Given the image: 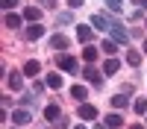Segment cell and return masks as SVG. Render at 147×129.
<instances>
[{
  "label": "cell",
  "instance_id": "cell-13",
  "mask_svg": "<svg viewBox=\"0 0 147 129\" xmlns=\"http://www.w3.org/2000/svg\"><path fill=\"white\" fill-rule=\"evenodd\" d=\"M24 18H27V21H32V23H35V21L41 18V9H38V6H27V9H24Z\"/></svg>",
  "mask_w": 147,
  "mask_h": 129
},
{
  "label": "cell",
  "instance_id": "cell-9",
  "mask_svg": "<svg viewBox=\"0 0 147 129\" xmlns=\"http://www.w3.org/2000/svg\"><path fill=\"white\" fill-rule=\"evenodd\" d=\"M41 35H44V27H41V23H32V27H27V38H30V41H38Z\"/></svg>",
  "mask_w": 147,
  "mask_h": 129
},
{
  "label": "cell",
  "instance_id": "cell-2",
  "mask_svg": "<svg viewBox=\"0 0 147 129\" xmlns=\"http://www.w3.org/2000/svg\"><path fill=\"white\" fill-rule=\"evenodd\" d=\"M56 62H59L62 70H68V74H77V70H80V65H77V59H74V56H59Z\"/></svg>",
  "mask_w": 147,
  "mask_h": 129
},
{
  "label": "cell",
  "instance_id": "cell-12",
  "mask_svg": "<svg viewBox=\"0 0 147 129\" xmlns=\"http://www.w3.org/2000/svg\"><path fill=\"white\" fill-rule=\"evenodd\" d=\"M118 68H121V62H118V59H106L103 74H106V76H112V74H118Z\"/></svg>",
  "mask_w": 147,
  "mask_h": 129
},
{
  "label": "cell",
  "instance_id": "cell-28",
  "mask_svg": "<svg viewBox=\"0 0 147 129\" xmlns=\"http://www.w3.org/2000/svg\"><path fill=\"white\" fill-rule=\"evenodd\" d=\"M129 129H144V126H141V123H136V126H129Z\"/></svg>",
  "mask_w": 147,
  "mask_h": 129
},
{
  "label": "cell",
  "instance_id": "cell-25",
  "mask_svg": "<svg viewBox=\"0 0 147 129\" xmlns=\"http://www.w3.org/2000/svg\"><path fill=\"white\" fill-rule=\"evenodd\" d=\"M74 21V15H68V12H62V15H59V23H71Z\"/></svg>",
  "mask_w": 147,
  "mask_h": 129
},
{
  "label": "cell",
  "instance_id": "cell-10",
  "mask_svg": "<svg viewBox=\"0 0 147 129\" xmlns=\"http://www.w3.org/2000/svg\"><path fill=\"white\" fill-rule=\"evenodd\" d=\"M38 70H41V65L35 62V59H30V62L24 65V76H38Z\"/></svg>",
  "mask_w": 147,
  "mask_h": 129
},
{
  "label": "cell",
  "instance_id": "cell-1",
  "mask_svg": "<svg viewBox=\"0 0 147 129\" xmlns=\"http://www.w3.org/2000/svg\"><path fill=\"white\" fill-rule=\"evenodd\" d=\"M109 32H112V41H118V44H127V41H129V32H127L124 27H121L118 21L112 23V29H109Z\"/></svg>",
  "mask_w": 147,
  "mask_h": 129
},
{
  "label": "cell",
  "instance_id": "cell-32",
  "mask_svg": "<svg viewBox=\"0 0 147 129\" xmlns=\"http://www.w3.org/2000/svg\"><path fill=\"white\" fill-rule=\"evenodd\" d=\"M144 6H147V0H144Z\"/></svg>",
  "mask_w": 147,
  "mask_h": 129
},
{
  "label": "cell",
  "instance_id": "cell-30",
  "mask_svg": "<svg viewBox=\"0 0 147 129\" xmlns=\"http://www.w3.org/2000/svg\"><path fill=\"white\" fill-rule=\"evenodd\" d=\"M74 129H85V126H74Z\"/></svg>",
  "mask_w": 147,
  "mask_h": 129
},
{
  "label": "cell",
  "instance_id": "cell-27",
  "mask_svg": "<svg viewBox=\"0 0 147 129\" xmlns=\"http://www.w3.org/2000/svg\"><path fill=\"white\" fill-rule=\"evenodd\" d=\"M68 6H74V9H77V6H82V0H68Z\"/></svg>",
  "mask_w": 147,
  "mask_h": 129
},
{
  "label": "cell",
  "instance_id": "cell-22",
  "mask_svg": "<svg viewBox=\"0 0 147 129\" xmlns=\"http://www.w3.org/2000/svg\"><path fill=\"white\" fill-rule=\"evenodd\" d=\"M127 62H129V65H141V56H138L136 50H129V53H127Z\"/></svg>",
  "mask_w": 147,
  "mask_h": 129
},
{
  "label": "cell",
  "instance_id": "cell-31",
  "mask_svg": "<svg viewBox=\"0 0 147 129\" xmlns=\"http://www.w3.org/2000/svg\"><path fill=\"white\" fill-rule=\"evenodd\" d=\"M94 129H103V126H94Z\"/></svg>",
  "mask_w": 147,
  "mask_h": 129
},
{
  "label": "cell",
  "instance_id": "cell-24",
  "mask_svg": "<svg viewBox=\"0 0 147 129\" xmlns=\"http://www.w3.org/2000/svg\"><path fill=\"white\" fill-rule=\"evenodd\" d=\"M103 3L112 9V12H121V0H103Z\"/></svg>",
  "mask_w": 147,
  "mask_h": 129
},
{
  "label": "cell",
  "instance_id": "cell-23",
  "mask_svg": "<svg viewBox=\"0 0 147 129\" xmlns=\"http://www.w3.org/2000/svg\"><path fill=\"white\" fill-rule=\"evenodd\" d=\"M103 50H106V53H115V50H118V41H112V38L103 41Z\"/></svg>",
  "mask_w": 147,
  "mask_h": 129
},
{
  "label": "cell",
  "instance_id": "cell-5",
  "mask_svg": "<svg viewBox=\"0 0 147 129\" xmlns=\"http://www.w3.org/2000/svg\"><path fill=\"white\" fill-rule=\"evenodd\" d=\"M30 120H32V114H30L27 109H18V112H12V123L24 126V123H30Z\"/></svg>",
  "mask_w": 147,
  "mask_h": 129
},
{
  "label": "cell",
  "instance_id": "cell-20",
  "mask_svg": "<svg viewBox=\"0 0 147 129\" xmlns=\"http://www.w3.org/2000/svg\"><path fill=\"white\" fill-rule=\"evenodd\" d=\"M112 106H115V109H124V106H127V94H115V97H112Z\"/></svg>",
  "mask_w": 147,
  "mask_h": 129
},
{
  "label": "cell",
  "instance_id": "cell-11",
  "mask_svg": "<svg viewBox=\"0 0 147 129\" xmlns=\"http://www.w3.org/2000/svg\"><path fill=\"white\" fill-rule=\"evenodd\" d=\"M44 117H47V120H59V117H62V114H59V106L56 103H47L44 106Z\"/></svg>",
  "mask_w": 147,
  "mask_h": 129
},
{
  "label": "cell",
  "instance_id": "cell-15",
  "mask_svg": "<svg viewBox=\"0 0 147 129\" xmlns=\"http://www.w3.org/2000/svg\"><path fill=\"white\" fill-rule=\"evenodd\" d=\"M71 97H74V100H80V103H82L85 97H88V91H85V85H74V88H71Z\"/></svg>",
  "mask_w": 147,
  "mask_h": 129
},
{
  "label": "cell",
  "instance_id": "cell-7",
  "mask_svg": "<svg viewBox=\"0 0 147 129\" xmlns=\"http://www.w3.org/2000/svg\"><path fill=\"white\" fill-rule=\"evenodd\" d=\"M9 88H12V91H21V88H24V74L12 70V74H9Z\"/></svg>",
  "mask_w": 147,
  "mask_h": 129
},
{
  "label": "cell",
  "instance_id": "cell-26",
  "mask_svg": "<svg viewBox=\"0 0 147 129\" xmlns=\"http://www.w3.org/2000/svg\"><path fill=\"white\" fill-rule=\"evenodd\" d=\"M12 6H18V0H3V9H12Z\"/></svg>",
  "mask_w": 147,
  "mask_h": 129
},
{
  "label": "cell",
  "instance_id": "cell-3",
  "mask_svg": "<svg viewBox=\"0 0 147 129\" xmlns=\"http://www.w3.org/2000/svg\"><path fill=\"white\" fill-rule=\"evenodd\" d=\"M112 23H115V21L106 18V15H94V18H91V27H94V29H112Z\"/></svg>",
  "mask_w": 147,
  "mask_h": 129
},
{
  "label": "cell",
  "instance_id": "cell-14",
  "mask_svg": "<svg viewBox=\"0 0 147 129\" xmlns=\"http://www.w3.org/2000/svg\"><path fill=\"white\" fill-rule=\"evenodd\" d=\"M77 38L82 41V44H88L94 35H91V27H77Z\"/></svg>",
  "mask_w": 147,
  "mask_h": 129
},
{
  "label": "cell",
  "instance_id": "cell-19",
  "mask_svg": "<svg viewBox=\"0 0 147 129\" xmlns=\"http://www.w3.org/2000/svg\"><path fill=\"white\" fill-rule=\"evenodd\" d=\"M132 109H136L138 114H147V97H138L136 103H132Z\"/></svg>",
  "mask_w": 147,
  "mask_h": 129
},
{
  "label": "cell",
  "instance_id": "cell-16",
  "mask_svg": "<svg viewBox=\"0 0 147 129\" xmlns=\"http://www.w3.org/2000/svg\"><path fill=\"white\" fill-rule=\"evenodd\" d=\"M106 126H109V129L124 126V117H121V114H109V117H106Z\"/></svg>",
  "mask_w": 147,
  "mask_h": 129
},
{
  "label": "cell",
  "instance_id": "cell-6",
  "mask_svg": "<svg viewBox=\"0 0 147 129\" xmlns=\"http://www.w3.org/2000/svg\"><path fill=\"white\" fill-rule=\"evenodd\" d=\"M50 47H53V50H68V47H71V38H68V35H53V38H50Z\"/></svg>",
  "mask_w": 147,
  "mask_h": 129
},
{
  "label": "cell",
  "instance_id": "cell-17",
  "mask_svg": "<svg viewBox=\"0 0 147 129\" xmlns=\"http://www.w3.org/2000/svg\"><path fill=\"white\" fill-rule=\"evenodd\" d=\"M47 88H62V76L59 74H47Z\"/></svg>",
  "mask_w": 147,
  "mask_h": 129
},
{
  "label": "cell",
  "instance_id": "cell-29",
  "mask_svg": "<svg viewBox=\"0 0 147 129\" xmlns=\"http://www.w3.org/2000/svg\"><path fill=\"white\" fill-rule=\"evenodd\" d=\"M144 53H147V38H144Z\"/></svg>",
  "mask_w": 147,
  "mask_h": 129
},
{
  "label": "cell",
  "instance_id": "cell-18",
  "mask_svg": "<svg viewBox=\"0 0 147 129\" xmlns=\"http://www.w3.org/2000/svg\"><path fill=\"white\" fill-rule=\"evenodd\" d=\"M6 27H9V29H18V27H21V15H15V12L6 15Z\"/></svg>",
  "mask_w": 147,
  "mask_h": 129
},
{
  "label": "cell",
  "instance_id": "cell-8",
  "mask_svg": "<svg viewBox=\"0 0 147 129\" xmlns=\"http://www.w3.org/2000/svg\"><path fill=\"white\" fill-rule=\"evenodd\" d=\"M80 117H82V120H94V117H97V109L88 106V103H82V106H80Z\"/></svg>",
  "mask_w": 147,
  "mask_h": 129
},
{
  "label": "cell",
  "instance_id": "cell-4",
  "mask_svg": "<svg viewBox=\"0 0 147 129\" xmlns=\"http://www.w3.org/2000/svg\"><path fill=\"white\" fill-rule=\"evenodd\" d=\"M82 76L88 79V82H94V85H103V76H100V70H97L94 65H91V68H85V70H82Z\"/></svg>",
  "mask_w": 147,
  "mask_h": 129
},
{
  "label": "cell",
  "instance_id": "cell-21",
  "mask_svg": "<svg viewBox=\"0 0 147 129\" xmlns=\"http://www.w3.org/2000/svg\"><path fill=\"white\" fill-rule=\"evenodd\" d=\"M82 59H88V62H94V59H97V47H85V50H82Z\"/></svg>",
  "mask_w": 147,
  "mask_h": 129
}]
</instances>
